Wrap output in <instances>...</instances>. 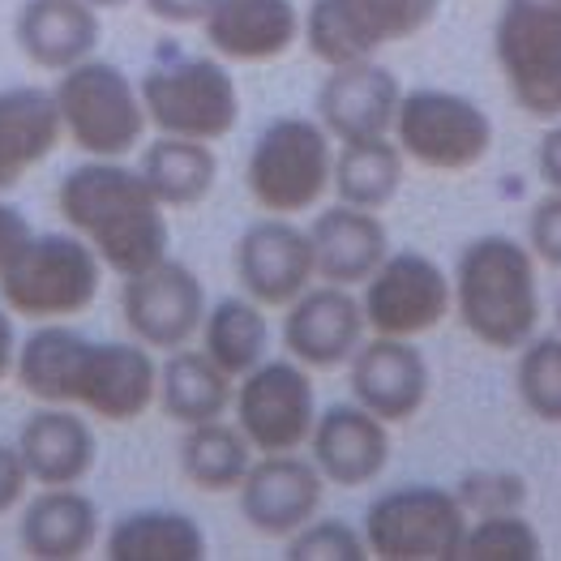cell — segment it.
<instances>
[{
  "label": "cell",
  "instance_id": "1",
  "mask_svg": "<svg viewBox=\"0 0 561 561\" xmlns=\"http://www.w3.org/2000/svg\"><path fill=\"white\" fill-rule=\"evenodd\" d=\"M13 377L39 403H65L112 424L141 421L159 399V365L146 343H94L60 322H44L18 343Z\"/></svg>",
  "mask_w": 561,
  "mask_h": 561
},
{
  "label": "cell",
  "instance_id": "2",
  "mask_svg": "<svg viewBox=\"0 0 561 561\" xmlns=\"http://www.w3.org/2000/svg\"><path fill=\"white\" fill-rule=\"evenodd\" d=\"M56 210L103 262V271L129 279L168 257V206L154 197L138 168L121 159H91L56 188Z\"/></svg>",
  "mask_w": 561,
  "mask_h": 561
},
{
  "label": "cell",
  "instance_id": "3",
  "mask_svg": "<svg viewBox=\"0 0 561 561\" xmlns=\"http://www.w3.org/2000/svg\"><path fill=\"white\" fill-rule=\"evenodd\" d=\"M455 313L476 343L518 352L540 327L536 253L515 236H476L455 266Z\"/></svg>",
  "mask_w": 561,
  "mask_h": 561
},
{
  "label": "cell",
  "instance_id": "4",
  "mask_svg": "<svg viewBox=\"0 0 561 561\" xmlns=\"http://www.w3.org/2000/svg\"><path fill=\"white\" fill-rule=\"evenodd\" d=\"M103 283V262L78 232H35L0 271V305L26 322H69L87 313Z\"/></svg>",
  "mask_w": 561,
  "mask_h": 561
},
{
  "label": "cell",
  "instance_id": "5",
  "mask_svg": "<svg viewBox=\"0 0 561 561\" xmlns=\"http://www.w3.org/2000/svg\"><path fill=\"white\" fill-rule=\"evenodd\" d=\"M330 176H334V138L322 129L318 116L271 121L244 163L249 197L266 215H287V219L318 210L330 193Z\"/></svg>",
  "mask_w": 561,
  "mask_h": 561
},
{
  "label": "cell",
  "instance_id": "6",
  "mask_svg": "<svg viewBox=\"0 0 561 561\" xmlns=\"http://www.w3.org/2000/svg\"><path fill=\"white\" fill-rule=\"evenodd\" d=\"M56 112H60V129L78 150H87L91 159H125L129 150H138L146 134V107L141 91L112 65V60H78L73 69H65L51 87Z\"/></svg>",
  "mask_w": 561,
  "mask_h": 561
},
{
  "label": "cell",
  "instance_id": "7",
  "mask_svg": "<svg viewBox=\"0 0 561 561\" xmlns=\"http://www.w3.org/2000/svg\"><path fill=\"white\" fill-rule=\"evenodd\" d=\"M493 56L531 121H561V0H502Z\"/></svg>",
  "mask_w": 561,
  "mask_h": 561
},
{
  "label": "cell",
  "instance_id": "8",
  "mask_svg": "<svg viewBox=\"0 0 561 561\" xmlns=\"http://www.w3.org/2000/svg\"><path fill=\"white\" fill-rule=\"evenodd\" d=\"M146 121L159 134L193 141L228 138L240 121V91L224 60L215 56H185L146 69L138 82Z\"/></svg>",
  "mask_w": 561,
  "mask_h": 561
},
{
  "label": "cell",
  "instance_id": "9",
  "mask_svg": "<svg viewBox=\"0 0 561 561\" xmlns=\"http://www.w3.org/2000/svg\"><path fill=\"white\" fill-rule=\"evenodd\" d=\"M468 511L455 489L403 484L365 511V545L381 561H459Z\"/></svg>",
  "mask_w": 561,
  "mask_h": 561
},
{
  "label": "cell",
  "instance_id": "10",
  "mask_svg": "<svg viewBox=\"0 0 561 561\" xmlns=\"http://www.w3.org/2000/svg\"><path fill=\"white\" fill-rule=\"evenodd\" d=\"M390 138L433 172H468L493 150V116L468 94L421 87L399 99Z\"/></svg>",
  "mask_w": 561,
  "mask_h": 561
},
{
  "label": "cell",
  "instance_id": "11",
  "mask_svg": "<svg viewBox=\"0 0 561 561\" xmlns=\"http://www.w3.org/2000/svg\"><path fill=\"white\" fill-rule=\"evenodd\" d=\"M437 13L442 0H313L305 13V44L327 69L352 65L381 47L416 39Z\"/></svg>",
  "mask_w": 561,
  "mask_h": 561
},
{
  "label": "cell",
  "instance_id": "12",
  "mask_svg": "<svg viewBox=\"0 0 561 561\" xmlns=\"http://www.w3.org/2000/svg\"><path fill=\"white\" fill-rule=\"evenodd\" d=\"M236 424L253 450L283 455L300 450L318 421V394L300 360H262L257 369L236 377Z\"/></svg>",
  "mask_w": 561,
  "mask_h": 561
},
{
  "label": "cell",
  "instance_id": "13",
  "mask_svg": "<svg viewBox=\"0 0 561 561\" xmlns=\"http://www.w3.org/2000/svg\"><path fill=\"white\" fill-rule=\"evenodd\" d=\"M360 287H365V296H360L365 327L374 334L416 339V334L442 327L446 313L455 309V291H450L446 271L416 249L386 253V262Z\"/></svg>",
  "mask_w": 561,
  "mask_h": 561
},
{
  "label": "cell",
  "instance_id": "14",
  "mask_svg": "<svg viewBox=\"0 0 561 561\" xmlns=\"http://www.w3.org/2000/svg\"><path fill=\"white\" fill-rule=\"evenodd\" d=\"M206 287L185 262H154L138 275H129L121 287V313L129 334L146 343L150 352H176L188 347L193 334H202L206 322Z\"/></svg>",
  "mask_w": 561,
  "mask_h": 561
},
{
  "label": "cell",
  "instance_id": "15",
  "mask_svg": "<svg viewBox=\"0 0 561 561\" xmlns=\"http://www.w3.org/2000/svg\"><path fill=\"white\" fill-rule=\"evenodd\" d=\"M318 275L313 240L287 215H262L236 240V279L262 309H287Z\"/></svg>",
  "mask_w": 561,
  "mask_h": 561
},
{
  "label": "cell",
  "instance_id": "16",
  "mask_svg": "<svg viewBox=\"0 0 561 561\" xmlns=\"http://www.w3.org/2000/svg\"><path fill=\"white\" fill-rule=\"evenodd\" d=\"M236 493H240V515L257 536L287 540L309 518H318L327 480H322L313 459H300L296 450H283V455L253 459V468L244 471Z\"/></svg>",
  "mask_w": 561,
  "mask_h": 561
},
{
  "label": "cell",
  "instance_id": "17",
  "mask_svg": "<svg viewBox=\"0 0 561 561\" xmlns=\"http://www.w3.org/2000/svg\"><path fill=\"white\" fill-rule=\"evenodd\" d=\"M352 365V399L374 412L377 421L386 424H408L421 416V408L428 403V360L412 339H394V334H377L369 343L356 347Z\"/></svg>",
  "mask_w": 561,
  "mask_h": 561
},
{
  "label": "cell",
  "instance_id": "18",
  "mask_svg": "<svg viewBox=\"0 0 561 561\" xmlns=\"http://www.w3.org/2000/svg\"><path fill=\"white\" fill-rule=\"evenodd\" d=\"M365 343V309L352 287H305L283 318V347L305 369H339Z\"/></svg>",
  "mask_w": 561,
  "mask_h": 561
},
{
  "label": "cell",
  "instance_id": "19",
  "mask_svg": "<svg viewBox=\"0 0 561 561\" xmlns=\"http://www.w3.org/2000/svg\"><path fill=\"white\" fill-rule=\"evenodd\" d=\"M399 78L369 60L330 65L327 82L318 87V121L334 141L390 138L399 112Z\"/></svg>",
  "mask_w": 561,
  "mask_h": 561
},
{
  "label": "cell",
  "instance_id": "20",
  "mask_svg": "<svg viewBox=\"0 0 561 561\" xmlns=\"http://www.w3.org/2000/svg\"><path fill=\"white\" fill-rule=\"evenodd\" d=\"M309 450L327 484L360 489L390 463V424L377 421L360 403H334L327 412H318Z\"/></svg>",
  "mask_w": 561,
  "mask_h": 561
},
{
  "label": "cell",
  "instance_id": "21",
  "mask_svg": "<svg viewBox=\"0 0 561 561\" xmlns=\"http://www.w3.org/2000/svg\"><path fill=\"white\" fill-rule=\"evenodd\" d=\"M202 31L215 56L257 65L279 60L283 51L305 39V13L296 9V0H219L206 13Z\"/></svg>",
  "mask_w": 561,
  "mask_h": 561
},
{
  "label": "cell",
  "instance_id": "22",
  "mask_svg": "<svg viewBox=\"0 0 561 561\" xmlns=\"http://www.w3.org/2000/svg\"><path fill=\"white\" fill-rule=\"evenodd\" d=\"M18 455L26 463V476L44 489L56 484H82L94 468L99 442L87 416H78V408L65 403H44L39 412H31L22 433H18Z\"/></svg>",
  "mask_w": 561,
  "mask_h": 561
},
{
  "label": "cell",
  "instance_id": "23",
  "mask_svg": "<svg viewBox=\"0 0 561 561\" xmlns=\"http://www.w3.org/2000/svg\"><path fill=\"white\" fill-rule=\"evenodd\" d=\"M309 240H313L318 279L339 283V287H360L390 253V236L377 210H360L347 202L318 210L309 224Z\"/></svg>",
  "mask_w": 561,
  "mask_h": 561
},
{
  "label": "cell",
  "instance_id": "24",
  "mask_svg": "<svg viewBox=\"0 0 561 561\" xmlns=\"http://www.w3.org/2000/svg\"><path fill=\"white\" fill-rule=\"evenodd\" d=\"M99 31L103 26L91 0H26L13 18V39L22 56L47 73H65L94 56Z\"/></svg>",
  "mask_w": 561,
  "mask_h": 561
},
{
  "label": "cell",
  "instance_id": "25",
  "mask_svg": "<svg viewBox=\"0 0 561 561\" xmlns=\"http://www.w3.org/2000/svg\"><path fill=\"white\" fill-rule=\"evenodd\" d=\"M99 540V506L78 484H56L26 502L18 545L35 561H78Z\"/></svg>",
  "mask_w": 561,
  "mask_h": 561
},
{
  "label": "cell",
  "instance_id": "26",
  "mask_svg": "<svg viewBox=\"0 0 561 561\" xmlns=\"http://www.w3.org/2000/svg\"><path fill=\"white\" fill-rule=\"evenodd\" d=\"M65 138L56 99L44 87H9L0 91V193L22 185L35 172L56 141Z\"/></svg>",
  "mask_w": 561,
  "mask_h": 561
},
{
  "label": "cell",
  "instance_id": "27",
  "mask_svg": "<svg viewBox=\"0 0 561 561\" xmlns=\"http://www.w3.org/2000/svg\"><path fill=\"white\" fill-rule=\"evenodd\" d=\"M236 399V377H228L206 352L176 347L168 352L163 369H159V408L163 416L176 424H202L228 416Z\"/></svg>",
  "mask_w": 561,
  "mask_h": 561
},
{
  "label": "cell",
  "instance_id": "28",
  "mask_svg": "<svg viewBox=\"0 0 561 561\" xmlns=\"http://www.w3.org/2000/svg\"><path fill=\"white\" fill-rule=\"evenodd\" d=\"M103 553L112 561H202L206 531L185 511H129L112 523Z\"/></svg>",
  "mask_w": 561,
  "mask_h": 561
},
{
  "label": "cell",
  "instance_id": "29",
  "mask_svg": "<svg viewBox=\"0 0 561 561\" xmlns=\"http://www.w3.org/2000/svg\"><path fill=\"white\" fill-rule=\"evenodd\" d=\"M138 172L146 176V185L154 188V197L163 206L181 210V206H197V202L210 197V188L219 181V159H215L210 141L159 134L141 150Z\"/></svg>",
  "mask_w": 561,
  "mask_h": 561
},
{
  "label": "cell",
  "instance_id": "30",
  "mask_svg": "<svg viewBox=\"0 0 561 561\" xmlns=\"http://www.w3.org/2000/svg\"><path fill=\"white\" fill-rule=\"evenodd\" d=\"M334 197L360 210H381L403 188V150L394 138L339 141L334 150Z\"/></svg>",
  "mask_w": 561,
  "mask_h": 561
},
{
  "label": "cell",
  "instance_id": "31",
  "mask_svg": "<svg viewBox=\"0 0 561 561\" xmlns=\"http://www.w3.org/2000/svg\"><path fill=\"white\" fill-rule=\"evenodd\" d=\"M249 468H253V446L240 433V424H228L219 416V421H202L185 428V437H181V471H185V480L193 489H202V493L240 489Z\"/></svg>",
  "mask_w": 561,
  "mask_h": 561
},
{
  "label": "cell",
  "instance_id": "32",
  "mask_svg": "<svg viewBox=\"0 0 561 561\" xmlns=\"http://www.w3.org/2000/svg\"><path fill=\"white\" fill-rule=\"evenodd\" d=\"M266 313L249 296H224L219 305L206 309L202 322V352L224 369L228 377H244L266 360Z\"/></svg>",
  "mask_w": 561,
  "mask_h": 561
},
{
  "label": "cell",
  "instance_id": "33",
  "mask_svg": "<svg viewBox=\"0 0 561 561\" xmlns=\"http://www.w3.org/2000/svg\"><path fill=\"white\" fill-rule=\"evenodd\" d=\"M515 386L540 424H561V334H531L518 347Z\"/></svg>",
  "mask_w": 561,
  "mask_h": 561
},
{
  "label": "cell",
  "instance_id": "34",
  "mask_svg": "<svg viewBox=\"0 0 561 561\" xmlns=\"http://www.w3.org/2000/svg\"><path fill=\"white\" fill-rule=\"evenodd\" d=\"M545 540L540 531L523 518V511L511 515H480L463 536V561H540Z\"/></svg>",
  "mask_w": 561,
  "mask_h": 561
},
{
  "label": "cell",
  "instance_id": "35",
  "mask_svg": "<svg viewBox=\"0 0 561 561\" xmlns=\"http://www.w3.org/2000/svg\"><path fill=\"white\" fill-rule=\"evenodd\" d=\"M287 561H365L369 545L365 531H356L343 518H309L300 531L287 536Z\"/></svg>",
  "mask_w": 561,
  "mask_h": 561
},
{
  "label": "cell",
  "instance_id": "36",
  "mask_svg": "<svg viewBox=\"0 0 561 561\" xmlns=\"http://www.w3.org/2000/svg\"><path fill=\"white\" fill-rule=\"evenodd\" d=\"M455 497L471 518L480 515H511L527 502V480L518 471H468L455 484Z\"/></svg>",
  "mask_w": 561,
  "mask_h": 561
},
{
  "label": "cell",
  "instance_id": "37",
  "mask_svg": "<svg viewBox=\"0 0 561 561\" xmlns=\"http://www.w3.org/2000/svg\"><path fill=\"white\" fill-rule=\"evenodd\" d=\"M527 249H531L545 266H558L561 271V193L558 188L531 206V219H527Z\"/></svg>",
  "mask_w": 561,
  "mask_h": 561
},
{
  "label": "cell",
  "instance_id": "38",
  "mask_svg": "<svg viewBox=\"0 0 561 561\" xmlns=\"http://www.w3.org/2000/svg\"><path fill=\"white\" fill-rule=\"evenodd\" d=\"M26 484H31V476H26V463L18 455V442L13 446L0 442V515H9L13 506H22Z\"/></svg>",
  "mask_w": 561,
  "mask_h": 561
},
{
  "label": "cell",
  "instance_id": "39",
  "mask_svg": "<svg viewBox=\"0 0 561 561\" xmlns=\"http://www.w3.org/2000/svg\"><path fill=\"white\" fill-rule=\"evenodd\" d=\"M31 224H26V215L18 210V206H9L4 197H0V271L26 249V240H31Z\"/></svg>",
  "mask_w": 561,
  "mask_h": 561
},
{
  "label": "cell",
  "instance_id": "40",
  "mask_svg": "<svg viewBox=\"0 0 561 561\" xmlns=\"http://www.w3.org/2000/svg\"><path fill=\"white\" fill-rule=\"evenodd\" d=\"M219 0H146L150 18L168 22V26H193V22H206V13L215 9Z\"/></svg>",
  "mask_w": 561,
  "mask_h": 561
},
{
  "label": "cell",
  "instance_id": "41",
  "mask_svg": "<svg viewBox=\"0 0 561 561\" xmlns=\"http://www.w3.org/2000/svg\"><path fill=\"white\" fill-rule=\"evenodd\" d=\"M536 172L545 185L561 193V121H549V134L536 146Z\"/></svg>",
  "mask_w": 561,
  "mask_h": 561
},
{
  "label": "cell",
  "instance_id": "42",
  "mask_svg": "<svg viewBox=\"0 0 561 561\" xmlns=\"http://www.w3.org/2000/svg\"><path fill=\"white\" fill-rule=\"evenodd\" d=\"M18 365V330H13V313L0 305V381L13 374Z\"/></svg>",
  "mask_w": 561,
  "mask_h": 561
},
{
  "label": "cell",
  "instance_id": "43",
  "mask_svg": "<svg viewBox=\"0 0 561 561\" xmlns=\"http://www.w3.org/2000/svg\"><path fill=\"white\" fill-rule=\"evenodd\" d=\"M94 9H121V4H129V0H91Z\"/></svg>",
  "mask_w": 561,
  "mask_h": 561
},
{
  "label": "cell",
  "instance_id": "44",
  "mask_svg": "<svg viewBox=\"0 0 561 561\" xmlns=\"http://www.w3.org/2000/svg\"><path fill=\"white\" fill-rule=\"evenodd\" d=\"M558 327H561V300H558Z\"/></svg>",
  "mask_w": 561,
  "mask_h": 561
}]
</instances>
